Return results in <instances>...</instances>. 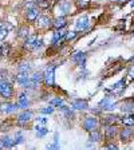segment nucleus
Here are the masks:
<instances>
[{"instance_id":"9d476101","label":"nucleus","mask_w":134,"mask_h":150,"mask_svg":"<svg viewBox=\"0 0 134 150\" xmlns=\"http://www.w3.org/2000/svg\"><path fill=\"white\" fill-rule=\"evenodd\" d=\"M65 30H56L55 32H54V36H52V44L54 46H58V44H60V42L65 40V35H66Z\"/></svg>"},{"instance_id":"e433bc0d","label":"nucleus","mask_w":134,"mask_h":150,"mask_svg":"<svg viewBox=\"0 0 134 150\" xmlns=\"http://www.w3.org/2000/svg\"><path fill=\"white\" fill-rule=\"evenodd\" d=\"M103 150H118V147H117V145H114V144H109L105 146Z\"/></svg>"},{"instance_id":"6ab92c4d","label":"nucleus","mask_w":134,"mask_h":150,"mask_svg":"<svg viewBox=\"0 0 134 150\" xmlns=\"http://www.w3.org/2000/svg\"><path fill=\"white\" fill-rule=\"evenodd\" d=\"M38 40V36L36 35H32V36H28L27 39L24 40V48H27V50L32 51L34 50V46H35V42Z\"/></svg>"},{"instance_id":"2f4dec72","label":"nucleus","mask_w":134,"mask_h":150,"mask_svg":"<svg viewBox=\"0 0 134 150\" xmlns=\"http://www.w3.org/2000/svg\"><path fill=\"white\" fill-rule=\"evenodd\" d=\"M19 36L20 38H26L27 39L28 38V28L27 27H22L20 30H19Z\"/></svg>"},{"instance_id":"8fccbe9b","label":"nucleus","mask_w":134,"mask_h":150,"mask_svg":"<svg viewBox=\"0 0 134 150\" xmlns=\"http://www.w3.org/2000/svg\"><path fill=\"white\" fill-rule=\"evenodd\" d=\"M133 32H134V31H133Z\"/></svg>"},{"instance_id":"0eeeda50","label":"nucleus","mask_w":134,"mask_h":150,"mask_svg":"<svg viewBox=\"0 0 134 150\" xmlns=\"http://www.w3.org/2000/svg\"><path fill=\"white\" fill-rule=\"evenodd\" d=\"M89 27V18L87 16H81L75 23V30L77 31H84Z\"/></svg>"},{"instance_id":"1a4fd4ad","label":"nucleus","mask_w":134,"mask_h":150,"mask_svg":"<svg viewBox=\"0 0 134 150\" xmlns=\"http://www.w3.org/2000/svg\"><path fill=\"white\" fill-rule=\"evenodd\" d=\"M42 81H43V74H42V72H35L34 75L30 76V88L36 87Z\"/></svg>"},{"instance_id":"ea45409f","label":"nucleus","mask_w":134,"mask_h":150,"mask_svg":"<svg viewBox=\"0 0 134 150\" xmlns=\"http://www.w3.org/2000/svg\"><path fill=\"white\" fill-rule=\"evenodd\" d=\"M129 75H130V78L134 79V67H131L130 71H129Z\"/></svg>"},{"instance_id":"f03ea898","label":"nucleus","mask_w":134,"mask_h":150,"mask_svg":"<svg viewBox=\"0 0 134 150\" xmlns=\"http://www.w3.org/2000/svg\"><path fill=\"white\" fill-rule=\"evenodd\" d=\"M82 126H83V129L86 131H89V133H91V131L97 130L98 127V121L95 117H86L83 121V123H82Z\"/></svg>"},{"instance_id":"c9c22d12","label":"nucleus","mask_w":134,"mask_h":150,"mask_svg":"<svg viewBox=\"0 0 134 150\" xmlns=\"http://www.w3.org/2000/svg\"><path fill=\"white\" fill-rule=\"evenodd\" d=\"M116 121H117V117L116 115H107L106 119H105V122H106V123H109V125H111L113 122H116Z\"/></svg>"},{"instance_id":"4468645a","label":"nucleus","mask_w":134,"mask_h":150,"mask_svg":"<svg viewBox=\"0 0 134 150\" xmlns=\"http://www.w3.org/2000/svg\"><path fill=\"white\" fill-rule=\"evenodd\" d=\"M116 135H117V127L113 125H107L106 129H105V138L107 141H110L116 137Z\"/></svg>"},{"instance_id":"a18cd8bd","label":"nucleus","mask_w":134,"mask_h":150,"mask_svg":"<svg viewBox=\"0 0 134 150\" xmlns=\"http://www.w3.org/2000/svg\"><path fill=\"white\" fill-rule=\"evenodd\" d=\"M1 28H4V23L3 22H0V30H1Z\"/></svg>"},{"instance_id":"2eb2a0df","label":"nucleus","mask_w":134,"mask_h":150,"mask_svg":"<svg viewBox=\"0 0 134 150\" xmlns=\"http://www.w3.org/2000/svg\"><path fill=\"white\" fill-rule=\"evenodd\" d=\"M32 118V111H30V110H24L23 112H20L18 117V122L19 123H26V122L31 121Z\"/></svg>"},{"instance_id":"a211bd4d","label":"nucleus","mask_w":134,"mask_h":150,"mask_svg":"<svg viewBox=\"0 0 134 150\" xmlns=\"http://www.w3.org/2000/svg\"><path fill=\"white\" fill-rule=\"evenodd\" d=\"M66 24H67V20H66L65 16H58V18L52 22V25L56 28V30H62L63 27H66Z\"/></svg>"},{"instance_id":"39448f33","label":"nucleus","mask_w":134,"mask_h":150,"mask_svg":"<svg viewBox=\"0 0 134 150\" xmlns=\"http://www.w3.org/2000/svg\"><path fill=\"white\" fill-rule=\"evenodd\" d=\"M99 106H101V109H102V110H109V111H110V110H114V109H116V107H117V103L113 102L110 97H105L99 102Z\"/></svg>"},{"instance_id":"f257e3e1","label":"nucleus","mask_w":134,"mask_h":150,"mask_svg":"<svg viewBox=\"0 0 134 150\" xmlns=\"http://www.w3.org/2000/svg\"><path fill=\"white\" fill-rule=\"evenodd\" d=\"M55 66H50V67H47L46 71L43 74V81L47 86H50L52 87L54 84H55Z\"/></svg>"},{"instance_id":"4be33fe9","label":"nucleus","mask_w":134,"mask_h":150,"mask_svg":"<svg viewBox=\"0 0 134 150\" xmlns=\"http://www.w3.org/2000/svg\"><path fill=\"white\" fill-rule=\"evenodd\" d=\"M31 70V64L30 63H22L18 67V74H28Z\"/></svg>"},{"instance_id":"aec40b11","label":"nucleus","mask_w":134,"mask_h":150,"mask_svg":"<svg viewBox=\"0 0 134 150\" xmlns=\"http://www.w3.org/2000/svg\"><path fill=\"white\" fill-rule=\"evenodd\" d=\"M0 142H1L3 147H6V149H12V147L15 146V142H13V139L11 137H8V135H4V137H1Z\"/></svg>"},{"instance_id":"20e7f679","label":"nucleus","mask_w":134,"mask_h":150,"mask_svg":"<svg viewBox=\"0 0 134 150\" xmlns=\"http://www.w3.org/2000/svg\"><path fill=\"white\" fill-rule=\"evenodd\" d=\"M55 11L58 12V15H59V16L67 15V13L71 12V3H70V1H66V0H63V1H60V3L56 6Z\"/></svg>"},{"instance_id":"7c9ffc66","label":"nucleus","mask_w":134,"mask_h":150,"mask_svg":"<svg viewBox=\"0 0 134 150\" xmlns=\"http://www.w3.org/2000/svg\"><path fill=\"white\" fill-rule=\"evenodd\" d=\"M36 6L39 7V8H48V7H50V1H48V0H39L36 3Z\"/></svg>"},{"instance_id":"ddd939ff","label":"nucleus","mask_w":134,"mask_h":150,"mask_svg":"<svg viewBox=\"0 0 134 150\" xmlns=\"http://www.w3.org/2000/svg\"><path fill=\"white\" fill-rule=\"evenodd\" d=\"M71 60L77 64H81V66H84V62H86V54L79 51V52H75L74 55L71 56Z\"/></svg>"},{"instance_id":"dca6fc26","label":"nucleus","mask_w":134,"mask_h":150,"mask_svg":"<svg viewBox=\"0 0 134 150\" xmlns=\"http://www.w3.org/2000/svg\"><path fill=\"white\" fill-rule=\"evenodd\" d=\"M71 106L75 110H86L89 107V103H87V100H84V99H75Z\"/></svg>"},{"instance_id":"412c9836","label":"nucleus","mask_w":134,"mask_h":150,"mask_svg":"<svg viewBox=\"0 0 134 150\" xmlns=\"http://www.w3.org/2000/svg\"><path fill=\"white\" fill-rule=\"evenodd\" d=\"M39 18V11L36 8H31L27 11V20L28 22H35Z\"/></svg>"},{"instance_id":"6e6552de","label":"nucleus","mask_w":134,"mask_h":150,"mask_svg":"<svg viewBox=\"0 0 134 150\" xmlns=\"http://www.w3.org/2000/svg\"><path fill=\"white\" fill-rule=\"evenodd\" d=\"M18 103L13 105V103H1L0 105V112L3 114H11V112H15L16 109H18Z\"/></svg>"},{"instance_id":"bb28decb","label":"nucleus","mask_w":134,"mask_h":150,"mask_svg":"<svg viewBox=\"0 0 134 150\" xmlns=\"http://www.w3.org/2000/svg\"><path fill=\"white\" fill-rule=\"evenodd\" d=\"M59 109L62 110L63 112H65V115L67 117V118H74V111H72V109H70V107H66V106H60Z\"/></svg>"},{"instance_id":"c03bdc74","label":"nucleus","mask_w":134,"mask_h":150,"mask_svg":"<svg viewBox=\"0 0 134 150\" xmlns=\"http://www.w3.org/2000/svg\"><path fill=\"white\" fill-rule=\"evenodd\" d=\"M126 1H128V0H117V3L118 4H125Z\"/></svg>"},{"instance_id":"f704fd0d","label":"nucleus","mask_w":134,"mask_h":150,"mask_svg":"<svg viewBox=\"0 0 134 150\" xmlns=\"http://www.w3.org/2000/svg\"><path fill=\"white\" fill-rule=\"evenodd\" d=\"M40 112H42V114H52V112H54V107L52 106L43 107V109H40Z\"/></svg>"},{"instance_id":"473e14b6","label":"nucleus","mask_w":134,"mask_h":150,"mask_svg":"<svg viewBox=\"0 0 134 150\" xmlns=\"http://www.w3.org/2000/svg\"><path fill=\"white\" fill-rule=\"evenodd\" d=\"M75 36H77V32L75 31H70V32L67 31L66 35H65V40H72Z\"/></svg>"},{"instance_id":"b1692460","label":"nucleus","mask_w":134,"mask_h":150,"mask_svg":"<svg viewBox=\"0 0 134 150\" xmlns=\"http://www.w3.org/2000/svg\"><path fill=\"white\" fill-rule=\"evenodd\" d=\"M47 133H48V129H47L46 126H36V137L38 138H43Z\"/></svg>"},{"instance_id":"a19ab883","label":"nucleus","mask_w":134,"mask_h":150,"mask_svg":"<svg viewBox=\"0 0 134 150\" xmlns=\"http://www.w3.org/2000/svg\"><path fill=\"white\" fill-rule=\"evenodd\" d=\"M78 6L79 7H86V3H84L83 0H78Z\"/></svg>"},{"instance_id":"a878e982","label":"nucleus","mask_w":134,"mask_h":150,"mask_svg":"<svg viewBox=\"0 0 134 150\" xmlns=\"http://www.w3.org/2000/svg\"><path fill=\"white\" fill-rule=\"evenodd\" d=\"M122 123L125 126H134V115H128L122 118Z\"/></svg>"},{"instance_id":"423d86ee","label":"nucleus","mask_w":134,"mask_h":150,"mask_svg":"<svg viewBox=\"0 0 134 150\" xmlns=\"http://www.w3.org/2000/svg\"><path fill=\"white\" fill-rule=\"evenodd\" d=\"M16 83L22 87L30 88V76L28 74H18L16 75Z\"/></svg>"},{"instance_id":"393cba45","label":"nucleus","mask_w":134,"mask_h":150,"mask_svg":"<svg viewBox=\"0 0 134 150\" xmlns=\"http://www.w3.org/2000/svg\"><path fill=\"white\" fill-rule=\"evenodd\" d=\"M9 50H11V46L8 43H3L0 46V55L1 56H6L9 54Z\"/></svg>"},{"instance_id":"5701e85b","label":"nucleus","mask_w":134,"mask_h":150,"mask_svg":"<svg viewBox=\"0 0 134 150\" xmlns=\"http://www.w3.org/2000/svg\"><path fill=\"white\" fill-rule=\"evenodd\" d=\"M89 139H90V142L93 144V142H99L101 141V133L98 130H94L90 133V137H89Z\"/></svg>"},{"instance_id":"4c0bfd02","label":"nucleus","mask_w":134,"mask_h":150,"mask_svg":"<svg viewBox=\"0 0 134 150\" xmlns=\"http://www.w3.org/2000/svg\"><path fill=\"white\" fill-rule=\"evenodd\" d=\"M43 47V42L39 39V40L35 42V46H34V50H39V48H42Z\"/></svg>"},{"instance_id":"de8ad7c7","label":"nucleus","mask_w":134,"mask_h":150,"mask_svg":"<svg viewBox=\"0 0 134 150\" xmlns=\"http://www.w3.org/2000/svg\"><path fill=\"white\" fill-rule=\"evenodd\" d=\"M0 150H3V145H1V142H0Z\"/></svg>"},{"instance_id":"79ce46f5","label":"nucleus","mask_w":134,"mask_h":150,"mask_svg":"<svg viewBox=\"0 0 134 150\" xmlns=\"http://www.w3.org/2000/svg\"><path fill=\"white\" fill-rule=\"evenodd\" d=\"M46 150H54L52 144H51V145H47V146H46Z\"/></svg>"},{"instance_id":"72a5a7b5","label":"nucleus","mask_w":134,"mask_h":150,"mask_svg":"<svg viewBox=\"0 0 134 150\" xmlns=\"http://www.w3.org/2000/svg\"><path fill=\"white\" fill-rule=\"evenodd\" d=\"M7 35H8V28H1L0 30V42L4 40L7 38Z\"/></svg>"},{"instance_id":"f8f14e48","label":"nucleus","mask_w":134,"mask_h":150,"mask_svg":"<svg viewBox=\"0 0 134 150\" xmlns=\"http://www.w3.org/2000/svg\"><path fill=\"white\" fill-rule=\"evenodd\" d=\"M121 141L122 142H129V141L133 138V135H134V130L133 129H129V127H126V129H122V131H121Z\"/></svg>"},{"instance_id":"cd10ccee","label":"nucleus","mask_w":134,"mask_h":150,"mask_svg":"<svg viewBox=\"0 0 134 150\" xmlns=\"http://www.w3.org/2000/svg\"><path fill=\"white\" fill-rule=\"evenodd\" d=\"M13 142H15V146L16 145H22L23 142H24V137H23V134L20 133V131H18L15 134V139H13Z\"/></svg>"},{"instance_id":"c85d7f7f","label":"nucleus","mask_w":134,"mask_h":150,"mask_svg":"<svg viewBox=\"0 0 134 150\" xmlns=\"http://www.w3.org/2000/svg\"><path fill=\"white\" fill-rule=\"evenodd\" d=\"M50 105L52 107H60L63 106V99L62 98H54V99L50 100Z\"/></svg>"},{"instance_id":"09e8293b","label":"nucleus","mask_w":134,"mask_h":150,"mask_svg":"<svg viewBox=\"0 0 134 150\" xmlns=\"http://www.w3.org/2000/svg\"><path fill=\"white\" fill-rule=\"evenodd\" d=\"M133 60H134V58H133Z\"/></svg>"},{"instance_id":"c756f323","label":"nucleus","mask_w":134,"mask_h":150,"mask_svg":"<svg viewBox=\"0 0 134 150\" xmlns=\"http://www.w3.org/2000/svg\"><path fill=\"white\" fill-rule=\"evenodd\" d=\"M119 88H125V79H121L119 82H117L116 84H113V87H111V90H119Z\"/></svg>"},{"instance_id":"37998d69","label":"nucleus","mask_w":134,"mask_h":150,"mask_svg":"<svg viewBox=\"0 0 134 150\" xmlns=\"http://www.w3.org/2000/svg\"><path fill=\"white\" fill-rule=\"evenodd\" d=\"M87 150H95V147H94L93 145L90 146V144H87Z\"/></svg>"},{"instance_id":"7ed1b4c3","label":"nucleus","mask_w":134,"mask_h":150,"mask_svg":"<svg viewBox=\"0 0 134 150\" xmlns=\"http://www.w3.org/2000/svg\"><path fill=\"white\" fill-rule=\"evenodd\" d=\"M12 94H13V88L11 86V83H8V82L0 83V97L8 99V98L12 97Z\"/></svg>"},{"instance_id":"58836bf2","label":"nucleus","mask_w":134,"mask_h":150,"mask_svg":"<svg viewBox=\"0 0 134 150\" xmlns=\"http://www.w3.org/2000/svg\"><path fill=\"white\" fill-rule=\"evenodd\" d=\"M36 121L39 122V123H42V125H46L48 119H47L46 117H39V118H36Z\"/></svg>"},{"instance_id":"49530a36","label":"nucleus","mask_w":134,"mask_h":150,"mask_svg":"<svg viewBox=\"0 0 134 150\" xmlns=\"http://www.w3.org/2000/svg\"><path fill=\"white\" fill-rule=\"evenodd\" d=\"M130 6H131V8H134V0H131L130 1Z\"/></svg>"},{"instance_id":"f3484780","label":"nucleus","mask_w":134,"mask_h":150,"mask_svg":"<svg viewBox=\"0 0 134 150\" xmlns=\"http://www.w3.org/2000/svg\"><path fill=\"white\" fill-rule=\"evenodd\" d=\"M28 105H30V99H28V95L27 94H20L19 95V99H18V106L22 107V109H27Z\"/></svg>"},{"instance_id":"9b49d317","label":"nucleus","mask_w":134,"mask_h":150,"mask_svg":"<svg viewBox=\"0 0 134 150\" xmlns=\"http://www.w3.org/2000/svg\"><path fill=\"white\" fill-rule=\"evenodd\" d=\"M36 20H38L36 24L39 28H48L52 25V22H51V19L48 16H39Z\"/></svg>"}]
</instances>
